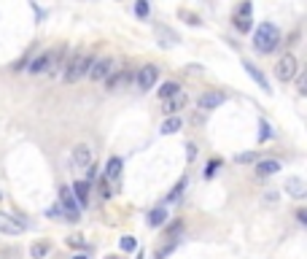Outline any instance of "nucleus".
<instances>
[{
	"label": "nucleus",
	"instance_id": "nucleus-1",
	"mask_svg": "<svg viewBox=\"0 0 307 259\" xmlns=\"http://www.w3.org/2000/svg\"><path fill=\"white\" fill-rule=\"evenodd\" d=\"M277 43H280V33H277V27L270 25V22H264L253 35V46H256V52H262V54L275 52Z\"/></svg>",
	"mask_w": 307,
	"mask_h": 259
},
{
	"label": "nucleus",
	"instance_id": "nucleus-2",
	"mask_svg": "<svg viewBox=\"0 0 307 259\" xmlns=\"http://www.w3.org/2000/svg\"><path fill=\"white\" fill-rule=\"evenodd\" d=\"M92 62H94V60H92L86 52H75V54L70 57V62H65V65H68V70H65V81L75 84L81 76L89 73V65H92Z\"/></svg>",
	"mask_w": 307,
	"mask_h": 259
},
{
	"label": "nucleus",
	"instance_id": "nucleus-3",
	"mask_svg": "<svg viewBox=\"0 0 307 259\" xmlns=\"http://www.w3.org/2000/svg\"><path fill=\"white\" fill-rule=\"evenodd\" d=\"M296 68H299V65H296V57L294 54H283L280 62L275 65V76L280 81H291L294 76H296Z\"/></svg>",
	"mask_w": 307,
	"mask_h": 259
},
{
	"label": "nucleus",
	"instance_id": "nucleus-4",
	"mask_svg": "<svg viewBox=\"0 0 307 259\" xmlns=\"http://www.w3.org/2000/svg\"><path fill=\"white\" fill-rule=\"evenodd\" d=\"M113 68H116V62H113L111 57H105V60L92 62V65H89V73H86V76H89L92 81H105V79L113 73Z\"/></svg>",
	"mask_w": 307,
	"mask_h": 259
},
{
	"label": "nucleus",
	"instance_id": "nucleus-5",
	"mask_svg": "<svg viewBox=\"0 0 307 259\" xmlns=\"http://www.w3.org/2000/svg\"><path fill=\"white\" fill-rule=\"evenodd\" d=\"M60 203H62V208H65V216H68L70 222H79V219H81V208H79V203H75V197L70 195L68 186L60 189Z\"/></svg>",
	"mask_w": 307,
	"mask_h": 259
},
{
	"label": "nucleus",
	"instance_id": "nucleus-6",
	"mask_svg": "<svg viewBox=\"0 0 307 259\" xmlns=\"http://www.w3.org/2000/svg\"><path fill=\"white\" fill-rule=\"evenodd\" d=\"M157 79H159L157 65H143V68L138 70V86L140 89H151V86L157 84Z\"/></svg>",
	"mask_w": 307,
	"mask_h": 259
},
{
	"label": "nucleus",
	"instance_id": "nucleus-7",
	"mask_svg": "<svg viewBox=\"0 0 307 259\" xmlns=\"http://www.w3.org/2000/svg\"><path fill=\"white\" fill-rule=\"evenodd\" d=\"M24 229V222L22 219H16V216H8L0 210V232L3 235H19Z\"/></svg>",
	"mask_w": 307,
	"mask_h": 259
},
{
	"label": "nucleus",
	"instance_id": "nucleus-8",
	"mask_svg": "<svg viewBox=\"0 0 307 259\" xmlns=\"http://www.w3.org/2000/svg\"><path fill=\"white\" fill-rule=\"evenodd\" d=\"M226 100V95L224 92H216V89H210V92H202L199 95V108L202 111H213V108H218V105H221Z\"/></svg>",
	"mask_w": 307,
	"mask_h": 259
},
{
	"label": "nucleus",
	"instance_id": "nucleus-9",
	"mask_svg": "<svg viewBox=\"0 0 307 259\" xmlns=\"http://www.w3.org/2000/svg\"><path fill=\"white\" fill-rule=\"evenodd\" d=\"M283 189H286V195H289V197H294V200H304V197H307V184H304L302 178H296V176L286 178Z\"/></svg>",
	"mask_w": 307,
	"mask_h": 259
},
{
	"label": "nucleus",
	"instance_id": "nucleus-10",
	"mask_svg": "<svg viewBox=\"0 0 307 259\" xmlns=\"http://www.w3.org/2000/svg\"><path fill=\"white\" fill-rule=\"evenodd\" d=\"M154 33H157V38H159V43L165 46V49H170V46H178V43H181V38H178V33H172L170 27H165V25H157V27H154Z\"/></svg>",
	"mask_w": 307,
	"mask_h": 259
},
{
	"label": "nucleus",
	"instance_id": "nucleus-11",
	"mask_svg": "<svg viewBox=\"0 0 307 259\" xmlns=\"http://www.w3.org/2000/svg\"><path fill=\"white\" fill-rule=\"evenodd\" d=\"M243 68H245V73H248V76H251V79H253V81H256L259 86H262V89H264L267 95H270V92H272V89H270V84H267V76H264L262 70H259V68H256V65H253V62H248V60H243Z\"/></svg>",
	"mask_w": 307,
	"mask_h": 259
},
{
	"label": "nucleus",
	"instance_id": "nucleus-12",
	"mask_svg": "<svg viewBox=\"0 0 307 259\" xmlns=\"http://www.w3.org/2000/svg\"><path fill=\"white\" fill-rule=\"evenodd\" d=\"M73 165L75 168H89L92 165V149L89 146H75L73 149Z\"/></svg>",
	"mask_w": 307,
	"mask_h": 259
},
{
	"label": "nucleus",
	"instance_id": "nucleus-13",
	"mask_svg": "<svg viewBox=\"0 0 307 259\" xmlns=\"http://www.w3.org/2000/svg\"><path fill=\"white\" fill-rule=\"evenodd\" d=\"M275 173H280V162H277V159H262V162L256 165V176H259V178L275 176Z\"/></svg>",
	"mask_w": 307,
	"mask_h": 259
},
{
	"label": "nucleus",
	"instance_id": "nucleus-14",
	"mask_svg": "<svg viewBox=\"0 0 307 259\" xmlns=\"http://www.w3.org/2000/svg\"><path fill=\"white\" fill-rule=\"evenodd\" d=\"M73 195H75V203L81 208L89 205V181H75L73 184Z\"/></svg>",
	"mask_w": 307,
	"mask_h": 259
},
{
	"label": "nucleus",
	"instance_id": "nucleus-15",
	"mask_svg": "<svg viewBox=\"0 0 307 259\" xmlns=\"http://www.w3.org/2000/svg\"><path fill=\"white\" fill-rule=\"evenodd\" d=\"M184 103H186V95L184 92H178V95H172V98L165 100V113H170V116H175V113L184 108Z\"/></svg>",
	"mask_w": 307,
	"mask_h": 259
},
{
	"label": "nucleus",
	"instance_id": "nucleus-16",
	"mask_svg": "<svg viewBox=\"0 0 307 259\" xmlns=\"http://www.w3.org/2000/svg\"><path fill=\"white\" fill-rule=\"evenodd\" d=\"M121 176V159L119 157H111L108 165H105V181H116Z\"/></svg>",
	"mask_w": 307,
	"mask_h": 259
},
{
	"label": "nucleus",
	"instance_id": "nucleus-17",
	"mask_svg": "<svg viewBox=\"0 0 307 259\" xmlns=\"http://www.w3.org/2000/svg\"><path fill=\"white\" fill-rule=\"evenodd\" d=\"M165 222H167V210L165 208H154L151 214H148V224L151 227H162Z\"/></svg>",
	"mask_w": 307,
	"mask_h": 259
},
{
	"label": "nucleus",
	"instance_id": "nucleus-18",
	"mask_svg": "<svg viewBox=\"0 0 307 259\" xmlns=\"http://www.w3.org/2000/svg\"><path fill=\"white\" fill-rule=\"evenodd\" d=\"M49 70V52H43L35 62H30V73H46Z\"/></svg>",
	"mask_w": 307,
	"mask_h": 259
},
{
	"label": "nucleus",
	"instance_id": "nucleus-19",
	"mask_svg": "<svg viewBox=\"0 0 307 259\" xmlns=\"http://www.w3.org/2000/svg\"><path fill=\"white\" fill-rule=\"evenodd\" d=\"M181 124H184V122H181V116H170L165 124H162V135H172V132H178Z\"/></svg>",
	"mask_w": 307,
	"mask_h": 259
},
{
	"label": "nucleus",
	"instance_id": "nucleus-20",
	"mask_svg": "<svg viewBox=\"0 0 307 259\" xmlns=\"http://www.w3.org/2000/svg\"><path fill=\"white\" fill-rule=\"evenodd\" d=\"M178 92H181V86L175 81H165V84H162V89H159V98L167 100V98H172V95H178Z\"/></svg>",
	"mask_w": 307,
	"mask_h": 259
},
{
	"label": "nucleus",
	"instance_id": "nucleus-21",
	"mask_svg": "<svg viewBox=\"0 0 307 259\" xmlns=\"http://www.w3.org/2000/svg\"><path fill=\"white\" fill-rule=\"evenodd\" d=\"M235 27L240 33H248V30H251V14H237L235 16Z\"/></svg>",
	"mask_w": 307,
	"mask_h": 259
},
{
	"label": "nucleus",
	"instance_id": "nucleus-22",
	"mask_svg": "<svg viewBox=\"0 0 307 259\" xmlns=\"http://www.w3.org/2000/svg\"><path fill=\"white\" fill-rule=\"evenodd\" d=\"M184 186H186V178H184V181H178V184L172 186V192L167 195V203H178V200H181V192H184Z\"/></svg>",
	"mask_w": 307,
	"mask_h": 259
},
{
	"label": "nucleus",
	"instance_id": "nucleus-23",
	"mask_svg": "<svg viewBox=\"0 0 307 259\" xmlns=\"http://www.w3.org/2000/svg\"><path fill=\"white\" fill-rule=\"evenodd\" d=\"M119 246H121V251H135V248H138V241H135L132 235H124Z\"/></svg>",
	"mask_w": 307,
	"mask_h": 259
},
{
	"label": "nucleus",
	"instance_id": "nucleus-24",
	"mask_svg": "<svg viewBox=\"0 0 307 259\" xmlns=\"http://www.w3.org/2000/svg\"><path fill=\"white\" fill-rule=\"evenodd\" d=\"M30 254H33L35 259H43L46 254H49V246H46V243H35V246L30 248Z\"/></svg>",
	"mask_w": 307,
	"mask_h": 259
},
{
	"label": "nucleus",
	"instance_id": "nucleus-25",
	"mask_svg": "<svg viewBox=\"0 0 307 259\" xmlns=\"http://www.w3.org/2000/svg\"><path fill=\"white\" fill-rule=\"evenodd\" d=\"M270 135H272L270 124H267V122L262 119V122H259V140H270Z\"/></svg>",
	"mask_w": 307,
	"mask_h": 259
},
{
	"label": "nucleus",
	"instance_id": "nucleus-26",
	"mask_svg": "<svg viewBox=\"0 0 307 259\" xmlns=\"http://www.w3.org/2000/svg\"><path fill=\"white\" fill-rule=\"evenodd\" d=\"M68 246H73V248H86L84 235H79V232H75V235H70V238H68Z\"/></svg>",
	"mask_w": 307,
	"mask_h": 259
},
{
	"label": "nucleus",
	"instance_id": "nucleus-27",
	"mask_svg": "<svg viewBox=\"0 0 307 259\" xmlns=\"http://www.w3.org/2000/svg\"><path fill=\"white\" fill-rule=\"evenodd\" d=\"M178 16H184L189 25H202V19H199L197 14H191V11H178Z\"/></svg>",
	"mask_w": 307,
	"mask_h": 259
},
{
	"label": "nucleus",
	"instance_id": "nucleus-28",
	"mask_svg": "<svg viewBox=\"0 0 307 259\" xmlns=\"http://www.w3.org/2000/svg\"><path fill=\"white\" fill-rule=\"evenodd\" d=\"M135 14L138 16H148V0H138V3H135Z\"/></svg>",
	"mask_w": 307,
	"mask_h": 259
},
{
	"label": "nucleus",
	"instance_id": "nucleus-29",
	"mask_svg": "<svg viewBox=\"0 0 307 259\" xmlns=\"http://www.w3.org/2000/svg\"><path fill=\"white\" fill-rule=\"evenodd\" d=\"M256 159V154H253V151H245V154H237L235 157V162H237V165H245V162H253Z\"/></svg>",
	"mask_w": 307,
	"mask_h": 259
},
{
	"label": "nucleus",
	"instance_id": "nucleus-30",
	"mask_svg": "<svg viewBox=\"0 0 307 259\" xmlns=\"http://www.w3.org/2000/svg\"><path fill=\"white\" fill-rule=\"evenodd\" d=\"M172 251H175V241L167 243L165 248H159V251H157V259H165V256H167V254H172Z\"/></svg>",
	"mask_w": 307,
	"mask_h": 259
},
{
	"label": "nucleus",
	"instance_id": "nucleus-31",
	"mask_svg": "<svg viewBox=\"0 0 307 259\" xmlns=\"http://www.w3.org/2000/svg\"><path fill=\"white\" fill-rule=\"evenodd\" d=\"M100 195H103V200H108L111 197V181H100Z\"/></svg>",
	"mask_w": 307,
	"mask_h": 259
},
{
	"label": "nucleus",
	"instance_id": "nucleus-32",
	"mask_svg": "<svg viewBox=\"0 0 307 259\" xmlns=\"http://www.w3.org/2000/svg\"><path fill=\"white\" fill-rule=\"evenodd\" d=\"M186 159H189V162L197 159V146H194V143H186Z\"/></svg>",
	"mask_w": 307,
	"mask_h": 259
},
{
	"label": "nucleus",
	"instance_id": "nucleus-33",
	"mask_svg": "<svg viewBox=\"0 0 307 259\" xmlns=\"http://www.w3.org/2000/svg\"><path fill=\"white\" fill-rule=\"evenodd\" d=\"M216 168H218V159H210V165H208V170H205V178H213V176H216Z\"/></svg>",
	"mask_w": 307,
	"mask_h": 259
},
{
	"label": "nucleus",
	"instance_id": "nucleus-34",
	"mask_svg": "<svg viewBox=\"0 0 307 259\" xmlns=\"http://www.w3.org/2000/svg\"><path fill=\"white\" fill-rule=\"evenodd\" d=\"M178 232H181V222H175V224H170V227H167V238L178 235Z\"/></svg>",
	"mask_w": 307,
	"mask_h": 259
},
{
	"label": "nucleus",
	"instance_id": "nucleus-35",
	"mask_svg": "<svg viewBox=\"0 0 307 259\" xmlns=\"http://www.w3.org/2000/svg\"><path fill=\"white\" fill-rule=\"evenodd\" d=\"M46 216H52V219H60V205H52L49 210H46Z\"/></svg>",
	"mask_w": 307,
	"mask_h": 259
},
{
	"label": "nucleus",
	"instance_id": "nucleus-36",
	"mask_svg": "<svg viewBox=\"0 0 307 259\" xmlns=\"http://www.w3.org/2000/svg\"><path fill=\"white\" fill-rule=\"evenodd\" d=\"M296 219H299V224H307V210H296Z\"/></svg>",
	"mask_w": 307,
	"mask_h": 259
},
{
	"label": "nucleus",
	"instance_id": "nucleus-37",
	"mask_svg": "<svg viewBox=\"0 0 307 259\" xmlns=\"http://www.w3.org/2000/svg\"><path fill=\"white\" fill-rule=\"evenodd\" d=\"M94 173H97V168H94V162H92V168H89V173H86V178L94 181Z\"/></svg>",
	"mask_w": 307,
	"mask_h": 259
},
{
	"label": "nucleus",
	"instance_id": "nucleus-38",
	"mask_svg": "<svg viewBox=\"0 0 307 259\" xmlns=\"http://www.w3.org/2000/svg\"><path fill=\"white\" fill-rule=\"evenodd\" d=\"M73 259H89V256H86V254H79V256H73Z\"/></svg>",
	"mask_w": 307,
	"mask_h": 259
},
{
	"label": "nucleus",
	"instance_id": "nucleus-39",
	"mask_svg": "<svg viewBox=\"0 0 307 259\" xmlns=\"http://www.w3.org/2000/svg\"><path fill=\"white\" fill-rule=\"evenodd\" d=\"M138 259H143V254H138Z\"/></svg>",
	"mask_w": 307,
	"mask_h": 259
},
{
	"label": "nucleus",
	"instance_id": "nucleus-40",
	"mask_svg": "<svg viewBox=\"0 0 307 259\" xmlns=\"http://www.w3.org/2000/svg\"><path fill=\"white\" fill-rule=\"evenodd\" d=\"M108 259H116V256H108Z\"/></svg>",
	"mask_w": 307,
	"mask_h": 259
},
{
	"label": "nucleus",
	"instance_id": "nucleus-41",
	"mask_svg": "<svg viewBox=\"0 0 307 259\" xmlns=\"http://www.w3.org/2000/svg\"><path fill=\"white\" fill-rule=\"evenodd\" d=\"M0 197H3V195H0Z\"/></svg>",
	"mask_w": 307,
	"mask_h": 259
}]
</instances>
